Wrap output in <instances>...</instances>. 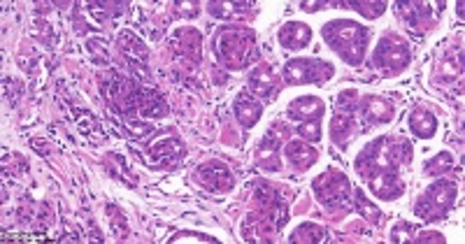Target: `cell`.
Segmentation results:
<instances>
[{"mask_svg":"<svg viewBox=\"0 0 465 244\" xmlns=\"http://www.w3.org/2000/svg\"><path fill=\"white\" fill-rule=\"evenodd\" d=\"M324 40L349 63L363 59V47L367 40V30L354 21H331L324 28Z\"/></svg>","mask_w":465,"mask_h":244,"instance_id":"1","label":"cell"},{"mask_svg":"<svg viewBox=\"0 0 465 244\" xmlns=\"http://www.w3.org/2000/svg\"><path fill=\"white\" fill-rule=\"evenodd\" d=\"M456 200V186L452 182H435L428 186V191L423 193V198L416 202V216H421L423 221H432L440 214L452 207Z\"/></svg>","mask_w":465,"mask_h":244,"instance_id":"2","label":"cell"},{"mask_svg":"<svg viewBox=\"0 0 465 244\" xmlns=\"http://www.w3.org/2000/svg\"><path fill=\"white\" fill-rule=\"evenodd\" d=\"M216 56L228 66H242L249 56V49H247V37H242L237 30L232 28H223V33L216 37Z\"/></svg>","mask_w":465,"mask_h":244,"instance_id":"3","label":"cell"},{"mask_svg":"<svg viewBox=\"0 0 465 244\" xmlns=\"http://www.w3.org/2000/svg\"><path fill=\"white\" fill-rule=\"evenodd\" d=\"M333 75V66L324 61H291L286 66V80L291 84H305V82H322Z\"/></svg>","mask_w":465,"mask_h":244,"instance_id":"4","label":"cell"},{"mask_svg":"<svg viewBox=\"0 0 465 244\" xmlns=\"http://www.w3.org/2000/svg\"><path fill=\"white\" fill-rule=\"evenodd\" d=\"M319 198L326 202L328 207H351L349 202V182L347 177L342 175H328V177H319V182L314 184Z\"/></svg>","mask_w":465,"mask_h":244,"instance_id":"5","label":"cell"},{"mask_svg":"<svg viewBox=\"0 0 465 244\" xmlns=\"http://www.w3.org/2000/svg\"><path fill=\"white\" fill-rule=\"evenodd\" d=\"M375 61H377V66H382L387 70H398L407 66V61H410V49H407V44L400 40V37L389 35L377 44Z\"/></svg>","mask_w":465,"mask_h":244,"instance_id":"6","label":"cell"},{"mask_svg":"<svg viewBox=\"0 0 465 244\" xmlns=\"http://www.w3.org/2000/svg\"><path fill=\"white\" fill-rule=\"evenodd\" d=\"M310 37H312V30L305 26V23H298V21L286 23V26L279 30V42L291 51H300L302 47L310 42Z\"/></svg>","mask_w":465,"mask_h":244,"instance_id":"7","label":"cell"},{"mask_svg":"<svg viewBox=\"0 0 465 244\" xmlns=\"http://www.w3.org/2000/svg\"><path fill=\"white\" fill-rule=\"evenodd\" d=\"M261 112H263V105L256 98H252L249 93H242V96L235 100V116L242 126H254L259 121Z\"/></svg>","mask_w":465,"mask_h":244,"instance_id":"8","label":"cell"},{"mask_svg":"<svg viewBox=\"0 0 465 244\" xmlns=\"http://www.w3.org/2000/svg\"><path fill=\"white\" fill-rule=\"evenodd\" d=\"M286 159L293 168L298 170H307L312 163L317 159V152L312 147H307V142H288L286 147Z\"/></svg>","mask_w":465,"mask_h":244,"instance_id":"9","label":"cell"},{"mask_svg":"<svg viewBox=\"0 0 465 244\" xmlns=\"http://www.w3.org/2000/svg\"><path fill=\"white\" fill-rule=\"evenodd\" d=\"M324 112V105L319 98H298L291 105V109H288V116L291 119H298V121H307V116H314V119H319Z\"/></svg>","mask_w":465,"mask_h":244,"instance_id":"10","label":"cell"},{"mask_svg":"<svg viewBox=\"0 0 465 244\" xmlns=\"http://www.w3.org/2000/svg\"><path fill=\"white\" fill-rule=\"evenodd\" d=\"M372 191L375 195H379L384 200H394L396 195L403 193V184H400V179L396 175H382V177H375L372 182Z\"/></svg>","mask_w":465,"mask_h":244,"instance_id":"11","label":"cell"},{"mask_svg":"<svg viewBox=\"0 0 465 244\" xmlns=\"http://www.w3.org/2000/svg\"><path fill=\"white\" fill-rule=\"evenodd\" d=\"M412 130H414V135H419V138H423V140L432 138V135H435V130H437L435 116L428 114V112H423V109L414 112V114H412Z\"/></svg>","mask_w":465,"mask_h":244,"instance_id":"12","label":"cell"},{"mask_svg":"<svg viewBox=\"0 0 465 244\" xmlns=\"http://www.w3.org/2000/svg\"><path fill=\"white\" fill-rule=\"evenodd\" d=\"M182 145L179 140H165V142L156 145L151 149V159L154 161H161V163H175L182 156Z\"/></svg>","mask_w":465,"mask_h":244,"instance_id":"13","label":"cell"},{"mask_svg":"<svg viewBox=\"0 0 465 244\" xmlns=\"http://www.w3.org/2000/svg\"><path fill=\"white\" fill-rule=\"evenodd\" d=\"M391 114H394L391 105H387V102H382V100H377V98H372L365 105V116L370 121H382V119L387 121V119H391Z\"/></svg>","mask_w":465,"mask_h":244,"instance_id":"14","label":"cell"},{"mask_svg":"<svg viewBox=\"0 0 465 244\" xmlns=\"http://www.w3.org/2000/svg\"><path fill=\"white\" fill-rule=\"evenodd\" d=\"M252 84L261 96H270V93L275 91V82H272L270 70H256L254 77H252Z\"/></svg>","mask_w":465,"mask_h":244,"instance_id":"15","label":"cell"},{"mask_svg":"<svg viewBox=\"0 0 465 244\" xmlns=\"http://www.w3.org/2000/svg\"><path fill=\"white\" fill-rule=\"evenodd\" d=\"M356 198H358V209H360V212H365V214H367V216H365L367 221H372V224H382V212L377 209L375 205H372L370 200H367L363 193H358Z\"/></svg>","mask_w":465,"mask_h":244,"instance_id":"16","label":"cell"},{"mask_svg":"<svg viewBox=\"0 0 465 244\" xmlns=\"http://www.w3.org/2000/svg\"><path fill=\"white\" fill-rule=\"evenodd\" d=\"M298 130L302 138H307V142H319L322 140V123L319 121H302Z\"/></svg>","mask_w":465,"mask_h":244,"instance_id":"17","label":"cell"},{"mask_svg":"<svg viewBox=\"0 0 465 244\" xmlns=\"http://www.w3.org/2000/svg\"><path fill=\"white\" fill-rule=\"evenodd\" d=\"M124 128L131 133L133 138H144V135H151V133H154V126H151V123H140V121H126Z\"/></svg>","mask_w":465,"mask_h":244,"instance_id":"18","label":"cell"},{"mask_svg":"<svg viewBox=\"0 0 465 244\" xmlns=\"http://www.w3.org/2000/svg\"><path fill=\"white\" fill-rule=\"evenodd\" d=\"M452 168V156L449 154H440V159H432V163L426 165V170L430 172V175H435V172H440L442 175L445 170Z\"/></svg>","mask_w":465,"mask_h":244,"instance_id":"19","label":"cell"},{"mask_svg":"<svg viewBox=\"0 0 465 244\" xmlns=\"http://www.w3.org/2000/svg\"><path fill=\"white\" fill-rule=\"evenodd\" d=\"M322 7H326L324 3H302V10H322Z\"/></svg>","mask_w":465,"mask_h":244,"instance_id":"20","label":"cell"}]
</instances>
